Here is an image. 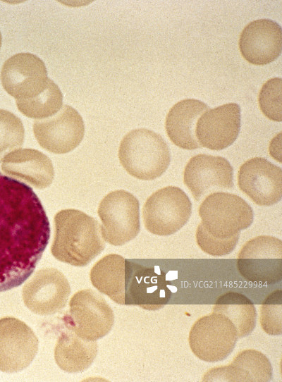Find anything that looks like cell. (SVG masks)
Listing matches in <instances>:
<instances>
[{
    "label": "cell",
    "mask_w": 282,
    "mask_h": 382,
    "mask_svg": "<svg viewBox=\"0 0 282 382\" xmlns=\"http://www.w3.org/2000/svg\"><path fill=\"white\" fill-rule=\"evenodd\" d=\"M240 233L225 239L210 235L200 223L196 230V241L200 249L212 256H223L230 254L235 247Z\"/></svg>",
    "instance_id": "obj_29"
},
{
    "label": "cell",
    "mask_w": 282,
    "mask_h": 382,
    "mask_svg": "<svg viewBox=\"0 0 282 382\" xmlns=\"http://www.w3.org/2000/svg\"><path fill=\"white\" fill-rule=\"evenodd\" d=\"M70 287L66 276L54 268L37 271L24 285L22 291L25 305L39 315L59 312L67 304Z\"/></svg>",
    "instance_id": "obj_13"
},
{
    "label": "cell",
    "mask_w": 282,
    "mask_h": 382,
    "mask_svg": "<svg viewBox=\"0 0 282 382\" xmlns=\"http://www.w3.org/2000/svg\"><path fill=\"white\" fill-rule=\"evenodd\" d=\"M125 261L121 255L108 254L90 271L93 286L118 304H125Z\"/></svg>",
    "instance_id": "obj_23"
},
{
    "label": "cell",
    "mask_w": 282,
    "mask_h": 382,
    "mask_svg": "<svg viewBox=\"0 0 282 382\" xmlns=\"http://www.w3.org/2000/svg\"><path fill=\"white\" fill-rule=\"evenodd\" d=\"M281 90V78H274L262 85L259 94L262 112L268 118L278 122L282 121Z\"/></svg>",
    "instance_id": "obj_28"
},
{
    "label": "cell",
    "mask_w": 282,
    "mask_h": 382,
    "mask_svg": "<svg viewBox=\"0 0 282 382\" xmlns=\"http://www.w3.org/2000/svg\"><path fill=\"white\" fill-rule=\"evenodd\" d=\"M165 273L135 261H125V304L144 309H160L169 301L172 291Z\"/></svg>",
    "instance_id": "obj_10"
},
{
    "label": "cell",
    "mask_w": 282,
    "mask_h": 382,
    "mask_svg": "<svg viewBox=\"0 0 282 382\" xmlns=\"http://www.w3.org/2000/svg\"><path fill=\"white\" fill-rule=\"evenodd\" d=\"M38 351L33 331L15 317L0 319V371L18 372L27 367Z\"/></svg>",
    "instance_id": "obj_14"
},
{
    "label": "cell",
    "mask_w": 282,
    "mask_h": 382,
    "mask_svg": "<svg viewBox=\"0 0 282 382\" xmlns=\"http://www.w3.org/2000/svg\"><path fill=\"white\" fill-rule=\"evenodd\" d=\"M192 214V203L180 188L167 186L154 192L142 208L143 222L152 234L167 236L184 226Z\"/></svg>",
    "instance_id": "obj_6"
},
{
    "label": "cell",
    "mask_w": 282,
    "mask_h": 382,
    "mask_svg": "<svg viewBox=\"0 0 282 382\" xmlns=\"http://www.w3.org/2000/svg\"><path fill=\"white\" fill-rule=\"evenodd\" d=\"M24 138L22 121L13 113L0 109V162L8 154L21 148Z\"/></svg>",
    "instance_id": "obj_26"
},
{
    "label": "cell",
    "mask_w": 282,
    "mask_h": 382,
    "mask_svg": "<svg viewBox=\"0 0 282 382\" xmlns=\"http://www.w3.org/2000/svg\"><path fill=\"white\" fill-rule=\"evenodd\" d=\"M54 223L55 236L51 252L57 260L84 266L104 249L101 225L85 213L73 209H63L55 215Z\"/></svg>",
    "instance_id": "obj_2"
},
{
    "label": "cell",
    "mask_w": 282,
    "mask_h": 382,
    "mask_svg": "<svg viewBox=\"0 0 282 382\" xmlns=\"http://www.w3.org/2000/svg\"><path fill=\"white\" fill-rule=\"evenodd\" d=\"M240 128V108L228 103L208 109L198 119L195 135L200 145L212 150H221L236 140Z\"/></svg>",
    "instance_id": "obj_17"
},
{
    "label": "cell",
    "mask_w": 282,
    "mask_h": 382,
    "mask_svg": "<svg viewBox=\"0 0 282 382\" xmlns=\"http://www.w3.org/2000/svg\"><path fill=\"white\" fill-rule=\"evenodd\" d=\"M0 78L4 89L16 100L38 95L49 80L43 61L30 53H18L8 58Z\"/></svg>",
    "instance_id": "obj_12"
},
{
    "label": "cell",
    "mask_w": 282,
    "mask_h": 382,
    "mask_svg": "<svg viewBox=\"0 0 282 382\" xmlns=\"http://www.w3.org/2000/svg\"><path fill=\"white\" fill-rule=\"evenodd\" d=\"M62 105V92L51 79L44 90L38 95L27 99L16 100L17 108L24 116L37 120L52 116L61 109Z\"/></svg>",
    "instance_id": "obj_25"
},
{
    "label": "cell",
    "mask_w": 282,
    "mask_h": 382,
    "mask_svg": "<svg viewBox=\"0 0 282 382\" xmlns=\"http://www.w3.org/2000/svg\"><path fill=\"white\" fill-rule=\"evenodd\" d=\"M97 353L96 340H85L68 330L61 332L57 340L54 348V359L63 371L78 373L90 367Z\"/></svg>",
    "instance_id": "obj_22"
},
{
    "label": "cell",
    "mask_w": 282,
    "mask_h": 382,
    "mask_svg": "<svg viewBox=\"0 0 282 382\" xmlns=\"http://www.w3.org/2000/svg\"><path fill=\"white\" fill-rule=\"evenodd\" d=\"M233 169L223 157L197 154L187 164L183 181L195 201L209 194L230 190L233 187Z\"/></svg>",
    "instance_id": "obj_15"
},
{
    "label": "cell",
    "mask_w": 282,
    "mask_h": 382,
    "mask_svg": "<svg viewBox=\"0 0 282 382\" xmlns=\"http://www.w3.org/2000/svg\"><path fill=\"white\" fill-rule=\"evenodd\" d=\"M1 42H2V37H1V33L0 32V49H1Z\"/></svg>",
    "instance_id": "obj_30"
},
{
    "label": "cell",
    "mask_w": 282,
    "mask_h": 382,
    "mask_svg": "<svg viewBox=\"0 0 282 382\" xmlns=\"http://www.w3.org/2000/svg\"><path fill=\"white\" fill-rule=\"evenodd\" d=\"M238 184L255 204L271 206L282 197V170L264 158H252L240 167Z\"/></svg>",
    "instance_id": "obj_16"
},
{
    "label": "cell",
    "mask_w": 282,
    "mask_h": 382,
    "mask_svg": "<svg viewBox=\"0 0 282 382\" xmlns=\"http://www.w3.org/2000/svg\"><path fill=\"white\" fill-rule=\"evenodd\" d=\"M118 159L132 176L152 180L168 168L171 154L168 144L159 134L146 128L135 129L122 139Z\"/></svg>",
    "instance_id": "obj_3"
},
{
    "label": "cell",
    "mask_w": 282,
    "mask_h": 382,
    "mask_svg": "<svg viewBox=\"0 0 282 382\" xmlns=\"http://www.w3.org/2000/svg\"><path fill=\"white\" fill-rule=\"evenodd\" d=\"M237 340L233 324L226 316L215 312L197 319L188 338L193 354L207 362L226 359L234 349Z\"/></svg>",
    "instance_id": "obj_9"
},
{
    "label": "cell",
    "mask_w": 282,
    "mask_h": 382,
    "mask_svg": "<svg viewBox=\"0 0 282 382\" xmlns=\"http://www.w3.org/2000/svg\"><path fill=\"white\" fill-rule=\"evenodd\" d=\"M63 321L66 328L80 338L97 340L111 330L114 314L101 295L92 289H85L73 295Z\"/></svg>",
    "instance_id": "obj_5"
},
{
    "label": "cell",
    "mask_w": 282,
    "mask_h": 382,
    "mask_svg": "<svg viewBox=\"0 0 282 382\" xmlns=\"http://www.w3.org/2000/svg\"><path fill=\"white\" fill-rule=\"evenodd\" d=\"M49 238L48 217L33 190L0 172V292L32 275Z\"/></svg>",
    "instance_id": "obj_1"
},
{
    "label": "cell",
    "mask_w": 282,
    "mask_h": 382,
    "mask_svg": "<svg viewBox=\"0 0 282 382\" xmlns=\"http://www.w3.org/2000/svg\"><path fill=\"white\" fill-rule=\"evenodd\" d=\"M260 324L265 333L271 335L282 333V290L269 294L261 306Z\"/></svg>",
    "instance_id": "obj_27"
},
{
    "label": "cell",
    "mask_w": 282,
    "mask_h": 382,
    "mask_svg": "<svg viewBox=\"0 0 282 382\" xmlns=\"http://www.w3.org/2000/svg\"><path fill=\"white\" fill-rule=\"evenodd\" d=\"M33 133L39 144L54 154H66L75 149L85 134L80 113L72 106L63 105L52 116L36 120Z\"/></svg>",
    "instance_id": "obj_11"
},
{
    "label": "cell",
    "mask_w": 282,
    "mask_h": 382,
    "mask_svg": "<svg viewBox=\"0 0 282 382\" xmlns=\"http://www.w3.org/2000/svg\"><path fill=\"white\" fill-rule=\"evenodd\" d=\"M1 169L13 178L37 189L49 187L54 177L50 159L34 149H17L2 160Z\"/></svg>",
    "instance_id": "obj_19"
},
{
    "label": "cell",
    "mask_w": 282,
    "mask_h": 382,
    "mask_svg": "<svg viewBox=\"0 0 282 382\" xmlns=\"http://www.w3.org/2000/svg\"><path fill=\"white\" fill-rule=\"evenodd\" d=\"M97 212L102 223V236L112 245H123L140 232L139 202L127 191L115 190L107 194L100 202Z\"/></svg>",
    "instance_id": "obj_7"
},
{
    "label": "cell",
    "mask_w": 282,
    "mask_h": 382,
    "mask_svg": "<svg viewBox=\"0 0 282 382\" xmlns=\"http://www.w3.org/2000/svg\"><path fill=\"white\" fill-rule=\"evenodd\" d=\"M272 377L268 358L255 350L240 352L228 365L207 371L203 381L266 382Z\"/></svg>",
    "instance_id": "obj_20"
},
{
    "label": "cell",
    "mask_w": 282,
    "mask_h": 382,
    "mask_svg": "<svg viewBox=\"0 0 282 382\" xmlns=\"http://www.w3.org/2000/svg\"><path fill=\"white\" fill-rule=\"evenodd\" d=\"M240 275L252 283L269 285L282 279V242L269 235L255 237L240 249L237 261Z\"/></svg>",
    "instance_id": "obj_8"
},
{
    "label": "cell",
    "mask_w": 282,
    "mask_h": 382,
    "mask_svg": "<svg viewBox=\"0 0 282 382\" xmlns=\"http://www.w3.org/2000/svg\"><path fill=\"white\" fill-rule=\"evenodd\" d=\"M208 106L195 99L177 102L166 117L165 128L168 137L176 146L185 149L200 147L195 135L196 124Z\"/></svg>",
    "instance_id": "obj_21"
},
{
    "label": "cell",
    "mask_w": 282,
    "mask_h": 382,
    "mask_svg": "<svg viewBox=\"0 0 282 382\" xmlns=\"http://www.w3.org/2000/svg\"><path fill=\"white\" fill-rule=\"evenodd\" d=\"M199 215L205 230L220 239L240 233L254 218L251 207L243 198L224 192L207 195L200 206Z\"/></svg>",
    "instance_id": "obj_4"
},
{
    "label": "cell",
    "mask_w": 282,
    "mask_h": 382,
    "mask_svg": "<svg viewBox=\"0 0 282 382\" xmlns=\"http://www.w3.org/2000/svg\"><path fill=\"white\" fill-rule=\"evenodd\" d=\"M212 312L226 316L235 326L239 338L251 333L256 325L257 312L253 302L239 292H228L219 297Z\"/></svg>",
    "instance_id": "obj_24"
},
{
    "label": "cell",
    "mask_w": 282,
    "mask_h": 382,
    "mask_svg": "<svg viewBox=\"0 0 282 382\" xmlns=\"http://www.w3.org/2000/svg\"><path fill=\"white\" fill-rule=\"evenodd\" d=\"M241 54L249 63L265 65L274 61L282 49V30L274 20H255L243 30L239 39Z\"/></svg>",
    "instance_id": "obj_18"
}]
</instances>
